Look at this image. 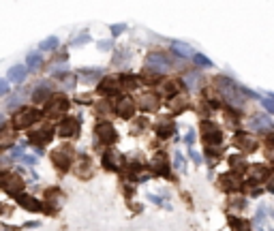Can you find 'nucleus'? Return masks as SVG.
Wrapping results in <instances>:
<instances>
[{
  "label": "nucleus",
  "instance_id": "473e14b6",
  "mask_svg": "<svg viewBox=\"0 0 274 231\" xmlns=\"http://www.w3.org/2000/svg\"><path fill=\"white\" fill-rule=\"evenodd\" d=\"M41 64V56L39 53H30L28 56V69H39Z\"/></svg>",
  "mask_w": 274,
  "mask_h": 231
},
{
  "label": "nucleus",
  "instance_id": "c9c22d12",
  "mask_svg": "<svg viewBox=\"0 0 274 231\" xmlns=\"http://www.w3.org/2000/svg\"><path fill=\"white\" fill-rule=\"evenodd\" d=\"M261 105H264V107H266V109H268V111H270V114H274V103H272V101H270V99H261Z\"/></svg>",
  "mask_w": 274,
  "mask_h": 231
},
{
  "label": "nucleus",
  "instance_id": "aec40b11",
  "mask_svg": "<svg viewBox=\"0 0 274 231\" xmlns=\"http://www.w3.org/2000/svg\"><path fill=\"white\" fill-rule=\"evenodd\" d=\"M32 99L35 101H45V99H52V88L47 86V82H41L39 88L32 92Z\"/></svg>",
  "mask_w": 274,
  "mask_h": 231
},
{
  "label": "nucleus",
  "instance_id": "6e6552de",
  "mask_svg": "<svg viewBox=\"0 0 274 231\" xmlns=\"http://www.w3.org/2000/svg\"><path fill=\"white\" fill-rule=\"evenodd\" d=\"M71 159H73V150L69 146H60V148H56L52 152V163L56 165L58 169H69Z\"/></svg>",
  "mask_w": 274,
  "mask_h": 231
},
{
  "label": "nucleus",
  "instance_id": "423d86ee",
  "mask_svg": "<svg viewBox=\"0 0 274 231\" xmlns=\"http://www.w3.org/2000/svg\"><path fill=\"white\" fill-rule=\"evenodd\" d=\"M94 133H96V137H99V142H103V146H111L118 139V133H116V128L111 126V122H99Z\"/></svg>",
  "mask_w": 274,
  "mask_h": 231
},
{
  "label": "nucleus",
  "instance_id": "bb28decb",
  "mask_svg": "<svg viewBox=\"0 0 274 231\" xmlns=\"http://www.w3.org/2000/svg\"><path fill=\"white\" fill-rule=\"evenodd\" d=\"M75 174H77L79 178H84V176H90V160L86 159V157L79 159V163H77V171H75Z\"/></svg>",
  "mask_w": 274,
  "mask_h": 231
},
{
  "label": "nucleus",
  "instance_id": "a19ab883",
  "mask_svg": "<svg viewBox=\"0 0 274 231\" xmlns=\"http://www.w3.org/2000/svg\"><path fill=\"white\" fill-rule=\"evenodd\" d=\"M110 45H111L110 41H101V43H99V47H101V50H103V47H110Z\"/></svg>",
  "mask_w": 274,
  "mask_h": 231
},
{
  "label": "nucleus",
  "instance_id": "72a5a7b5",
  "mask_svg": "<svg viewBox=\"0 0 274 231\" xmlns=\"http://www.w3.org/2000/svg\"><path fill=\"white\" fill-rule=\"evenodd\" d=\"M195 62L200 64V67H212V60L206 56H201V53H195Z\"/></svg>",
  "mask_w": 274,
  "mask_h": 231
},
{
  "label": "nucleus",
  "instance_id": "2eb2a0df",
  "mask_svg": "<svg viewBox=\"0 0 274 231\" xmlns=\"http://www.w3.org/2000/svg\"><path fill=\"white\" fill-rule=\"evenodd\" d=\"M18 203L28 212H43V203L39 199H35V197H30V195H19Z\"/></svg>",
  "mask_w": 274,
  "mask_h": 231
},
{
  "label": "nucleus",
  "instance_id": "79ce46f5",
  "mask_svg": "<svg viewBox=\"0 0 274 231\" xmlns=\"http://www.w3.org/2000/svg\"><path fill=\"white\" fill-rule=\"evenodd\" d=\"M7 92H9V84L2 82V94H7Z\"/></svg>",
  "mask_w": 274,
  "mask_h": 231
},
{
  "label": "nucleus",
  "instance_id": "f704fd0d",
  "mask_svg": "<svg viewBox=\"0 0 274 231\" xmlns=\"http://www.w3.org/2000/svg\"><path fill=\"white\" fill-rule=\"evenodd\" d=\"M174 163H176V169H178V171H184V159H182L180 152L174 154Z\"/></svg>",
  "mask_w": 274,
  "mask_h": 231
},
{
  "label": "nucleus",
  "instance_id": "a211bd4d",
  "mask_svg": "<svg viewBox=\"0 0 274 231\" xmlns=\"http://www.w3.org/2000/svg\"><path fill=\"white\" fill-rule=\"evenodd\" d=\"M152 165H154V169H157V174L161 176H165L167 178L169 176V165H167V157H165L163 152H159V154H154V159H152Z\"/></svg>",
  "mask_w": 274,
  "mask_h": 231
},
{
  "label": "nucleus",
  "instance_id": "5701e85b",
  "mask_svg": "<svg viewBox=\"0 0 274 231\" xmlns=\"http://www.w3.org/2000/svg\"><path fill=\"white\" fill-rule=\"evenodd\" d=\"M251 176H253V180H266L270 178V169H266L264 165H255V167H251Z\"/></svg>",
  "mask_w": 274,
  "mask_h": 231
},
{
  "label": "nucleus",
  "instance_id": "393cba45",
  "mask_svg": "<svg viewBox=\"0 0 274 231\" xmlns=\"http://www.w3.org/2000/svg\"><path fill=\"white\" fill-rule=\"evenodd\" d=\"M58 47V36H47L39 43V50L41 52H50V50H56Z\"/></svg>",
  "mask_w": 274,
  "mask_h": 231
},
{
  "label": "nucleus",
  "instance_id": "dca6fc26",
  "mask_svg": "<svg viewBox=\"0 0 274 231\" xmlns=\"http://www.w3.org/2000/svg\"><path fill=\"white\" fill-rule=\"evenodd\" d=\"M137 105L142 107L144 111H154L159 107V99H157V94H154V92H146V94L139 96Z\"/></svg>",
  "mask_w": 274,
  "mask_h": 231
},
{
  "label": "nucleus",
  "instance_id": "b1692460",
  "mask_svg": "<svg viewBox=\"0 0 274 231\" xmlns=\"http://www.w3.org/2000/svg\"><path fill=\"white\" fill-rule=\"evenodd\" d=\"M171 131H174V124H171V120H161L157 124V133L159 137H169Z\"/></svg>",
  "mask_w": 274,
  "mask_h": 231
},
{
  "label": "nucleus",
  "instance_id": "1a4fd4ad",
  "mask_svg": "<svg viewBox=\"0 0 274 231\" xmlns=\"http://www.w3.org/2000/svg\"><path fill=\"white\" fill-rule=\"evenodd\" d=\"M79 124H82V122H79L77 118H64L60 122V126H58V133H60V137H77Z\"/></svg>",
  "mask_w": 274,
  "mask_h": 231
},
{
  "label": "nucleus",
  "instance_id": "a878e982",
  "mask_svg": "<svg viewBox=\"0 0 274 231\" xmlns=\"http://www.w3.org/2000/svg\"><path fill=\"white\" fill-rule=\"evenodd\" d=\"M161 92L171 99V96L178 92V82H163V84H161Z\"/></svg>",
  "mask_w": 274,
  "mask_h": 231
},
{
  "label": "nucleus",
  "instance_id": "4c0bfd02",
  "mask_svg": "<svg viewBox=\"0 0 274 231\" xmlns=\"http://www.w3.org/2000/svg\"><path fill=\"white\" fill-rule=\"evenodd\" d=\"M84 41H90V36H88V35H86V32H84V35H82V36H77V39H75V41H73V45H79V43H84Z\"/></svg>",
  "mask_w": 274,
  "mask_h": 231
},
{
  "label": "nucleus",
  "instance_id": "f8f14e48",
  "mask_svg": "<svg viewBox=\"0 0 274 231\" xmlns=\"http://www.w3.org/2000/svg\"><path fill=\"white\" fill-rule=\"evenodd\" d=\"M221 189L223 191H238V189H242V178H240V174L229 171V174L221 176Z\"/></svg>",
  "mask_w": 274,
  "mask_h": 231
},
{
  "label": "nucleus",
  "instance_id": "20e7f679",
  "mask_svg": "<svg viewBox=\"0 0 274 231\" xmlns=\"http://www.w3.org/2000/svg\"><path fill=\"white\" fill-rule=\"evenodd\" d=\"M146 69L148 71H154V73H163V71H167V69H171V60L165 53L152 52V53H148V58H146Z\"/></svg>",
  "mask_w": 274,
  "mask_h": 231
},
{
  "label": "nucleus",
  "instance_id": "ea45409f",
  "mask_svg": "<svg viewBox=\"0 0 274 231\" xmlns=\"http://www.w3.org/2000/svg\"><path fill=\"white\" fill-rule=\"evenodd\" d=\"M184 142H186V143H189V146H191V143H193V142H195V133H193V131H189V133H186V137H184Z\"/></svg>",
  "mask_w": 274,
  "mask_h": 231
},
{
  "label": "nucleus",
  "instance_id": "e433bc0d",
  "mask_svg": "<svg viewBox=\"0 0 274 231\" xmlns=\"http://www.w3.org/2000/svg\"><path fill=\"white\" fill-rule=\"evenodd\" d=\"M125 28H127L125 24H114V26H111V30H114V35H120V32L125 30Z\"/></svg>",
  "mask_w": 274,
  "mask_h": 231
},
{
  "label": "nucleus",
  "instance_id": "2f4dec72",
  "mask_svg": "<svg viewBox=\"0 0 274 231\" xmlns=\"http://www.w3.org/2000/svg\"><path fill=\"white\" fill-rule=\"evenodd\" d=\"M169 105H171V109H174V111H182V109H184V107L189 105V103H186V101L182 99V96H176V99L171 101Z\"/></svg>",
  "mask_w": 274,
  "mask_h": 231
},
{
  "label": "nucleus",
  "instance_id": "c756f323",
  "mask_svg": "<svg viewBox=\"0 0 274 231\" xmlns=\"http://www.w3.org/2000/svg\"><path fill=\"white\" fill-rule=\"evenodd\" d=\"M229 165H232V169L236 171V174H240L244 167H246V163H244V159H240L238 154H234V157H229Z\"/></svg>",
  "mask_w": 274,
  "mask_h": 231
},
{
  "label": "nucleus",
  "instance_id": "0eeeda50",
  "mask_svg": "<svg viewBox=\"0 0 274 231\" xmlns=\"http://www.w3.org/2000/svg\"><path fill=\"white\" fill-rule=\"evenodd\" d=\"M67 109H69V99L58 94V96H54V99H50V103L45 107V114L50 118H58V116H64Z\"/></svg>",
  "mask_w": 274,
  "mask_h": 231
},
{
  "label": "nucleus",
  "instance_id": "58836bf2",
  "mask_svg": "<svg viewBox=\"0 0 274 231\" xmlns=\"http://www.w3.org/2000/svg\"><path fill=\"white\" fill-rule=\"evenodd\" d=\"M232 206L234 208H244L246 206V199H232Z\"/></svg>",
  "mask_w": 274,
  "mask_h": 231
},
{
  "label": "nucleus",
  "instance_id": "9d476101",
  "mask_svg": "<svg viewBox=\"0 0 274 231\" xmlns=\"http://www.w3.org/2000/svg\"><path fill=\"white\" fill-rule=\"evenodd\" d=\"M249 126L253 128V131H257V133H270V131H274V122L268 116H261V114L251 118Z\"/></svg>",
  "mask_w": 274,
  "mask_h": 231
},
{
  "label": "nucleus",
  "instance_id": "39448f33",
  "mask_svg": "<svg viewBox=\"0 0 274 231\" xmlns=\"http://www.w3.org/2000/svg\"><path fill=\"white\" fill-rule=\"evenodd\" d=\"M2 189L9 193V195H15L18 197V193H21L24 189V180L19 178L15 171H2Z\"/></svg>",
  "mask_w": 274,
  "mask_h": 231
},
{
  "label": "nucleus",
  "instance_id": "cd10ccee",
  "mask_svg": "<svg viewBox=\"0 0 274 231\" xmlns=\"http://www.w3.org/2000/svg\"><path fill=\"white\" fill-rule=\"evenodd\" d=\"M24 77H26V67H19V64H18V67H13V69L9 71V79H13V82H18V84H19Z\"/></svg>",
  "mask_w": 274,
  "mask_h": 231
},
{
  "label": "nucleus",
  "instance_id": "6ab92c4d",
  "mask_svg": "<svg viewBox=\"0 0 274 231\" xmlns=\"http://www.w3.org/2000/svg\"><path fill=\"white\" fill-rule=\"evenodd\" d=\"M103 165L111 171H118L120 169V157H118L116 152H105L103 154Z\"/></svg>",
  "mask_w": 274,
  "mask_h": 231
},
{
  "label": "nucleus",
  "instance_id": "ddd939ff",
  "mask_svg": "<svg viewBox=\"0 0 274 231\" xmlns=\"http://www.w3.org/2000/svg\"><path fill=\"white\" fill-rule=\"evenodd\" d=\"M135 107H137V103L131 99V96H122V99L118 101L116 109H118V116L128 120V118H133V114H135Z\"/></svg>",
  "mask_w": 274,
  "mask_h": 231
},
{
  "label": "nucleus",
  "instance_id": "4468645a",
  "mask_svg": "<svg viewBox=\"0 0 274 231\" xmlns=\"http://www.w3.org/2000/svg\"><path fill=\"white\" fill-rule=\"evenodd\" d=\"M52 133H54V128H52L50 124H43L41 128H37V131H32L30 142H32V143H37V146H45V143L52 139Z\"/></svg>",
  "mask_w": 274,
  "mask_h": 231
},
{
  "label": "nucleus",
  "instance_id": "c85d7f7f",
  "mask_svg": "<svg viewBox=\"0 0 274 231\" xmlns=\"http://www.w3.org/2000/svg\"><path fill=\"white\" fill-rule=\"evenodd\" d=\"M137 84H139L137 75H120V86H125V88H135Z\"/></svg>",
  "mask_w": 274,
  "mask_h": 231
},
{
  "label": "nucleus",
  "instance_id": "c03bdc74",
  "mask_svg": "<svg viewBox=\"0 0 274 231\" xmlns=\"http://www.w3.org/2000/svg\"><path fill=\"white\" fill-rule=\"evenodd\" d=\"M270 96H272V99H274V92H272V94H270Z\"/></svg>",
  "mask_w": 274,
  "mask_h": 231
},
{
  "label": "nucleus",
  "instance_id": "7ed1b4c3",
  "mask_svg": "<svg viewBox=\"0 0 274 231\" xmlns=\"http://www.w3.org/2000/svg\"><path fill=\"white\" fill-rule=\"evenodd\" d=\"M37 120H39V111L32 109V107H24V109L15 111V116H13V126H15V128H28V126L35 124Z\"/></svg>",
  "mask_w": 274,
  "mask_h": 231
},
{
  "label": "nucleus",
  "instance_id": "37998d69",
  "mask_svg": "<svg viewBox=\"0 0 274 231\" xmlns=\"http://www.w3.org/2000/svg\"><path fill=\"white\" fill-rule=\"evenodd\" d=\"M268 191H270V193H274V180H270V182H268Z\"/></svg>",
  "mask_w": 274,
  "mask_h": 231
},
{
  "label": "nucleus",
  "instance_id": "f257e3e1",
  "mask_svg": "<svg viewBox=\"0 0 274 231\" xmlns=\"http://www.w3.org/2000/svg\"><path fill=\"white\" fill-rule=\"evenodd\" d=\"M214 84H217V90L221 92V96L227 101L229 105H234V107H242L244 105V96H242L244 90H240V86L236 82H232L229 77L219 75V77L214 79Z\"/></svg>",
  "mask_w": 274,
  "mask_h": 231
},
{
  "label": "nucleus",
  "instance_id": "7c9ffc66",
  "mask_svg": "<svg viewBox=\"0 0 274 231\" xmlns=\"http://www.w3.org/2000/svg\"><path fill=\"white\" fill-rule=\"evenodd\" d=\"M184 82H186L184 86H186L189 90H195V88H197V84L201 82V77H200V73H189V75L184 77Z\"/></svg>",
  "mask_w": 274,
  "mask_h": 231
},
{
  "label": "nucleus",
  "instance_id": "9b49d317",
  "mask_svg": "<svg viewBox=\"0 0 274 231\" xmlns=\"http://www.w3.org/2000/svg\"><path fill=\"white\" fill-rule=\"evenodd\" d=\"M236 143H238V148H240V152H244V154H249V152H253V150L257 148V139L253 135H249V133H236Z\"/></svg>",
  "mask_w": 274,
  "mask_h": 231
},
{
  "label": "nucleus",
  "instance_id": "f3484780",
  "mask_svg": "<svg viewBox=\"0 0 274 231\" xmlns=\"http://www.w3.org/2000/svg\"><path fill=\"white\" fill-rule=\"evenodd\" d=\"M120 77H105L103 82L99 84V92L101 94H116L120 90Z\"/></svg>",
  "mask_w": 274,
  "mask_h": 231
},
{
  "label": "nucleus",
  "instance_id": "412c9836",
  "mask_svg": "<svg viewBox=\"0 0 274 231\" xmlns=\"http://www.w3.org/2000/svg\"><path fill=\"white\" fill-rule=\"evenodd\" d=\"M171 50H174L176 53H180L182 58L193 56V47L186 45V43H180V41H171Z\"/></svg>",
  "mask_w": 274,
  "mask_h": 231
},
{
  "label": "nucleus",
  "instance_id": "f03ea898",
  "mask_svg": "<svg viewBox=\"0 0 274 231\" xmlns=\"http://www.w3.org/2000/svg\"><path fill=\"white\" fill-rule=\"evenodd\" d=\"M201 133H203V143H206V146H221L223 143L221 128L214 124L212 120H203L201 122Z\"/></svg>",
  "mask_w": 274,
  "mask_h": 231
},
{
  "label": "nucleus",
  "instance_id": "4be33fe9",
  "mask_svg": "<svg viewBox=\"0 0 274 231\" xmlns=\"http://www.w3.org/2000/svg\"><path fill=\"white\" fill-rule=\"evenodd\" d=\"M229 227H232V231H251L249 221L238 218V216H229Z\"/></svg>",
  "mask_w": 274,
  "mask_h": 231
}]
</instances>
